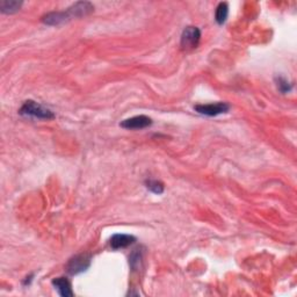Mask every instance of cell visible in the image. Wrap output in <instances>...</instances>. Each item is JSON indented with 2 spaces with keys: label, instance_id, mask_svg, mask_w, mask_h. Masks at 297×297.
I'll return each mask as SVG.
<instances>
[{
  "label": "cell",
  "instance_id": "cell-1",
  "mask_svg": "<svg viewBox=\"0 0 297 297\" xmlns=\"http://www.w3.org/2000/svg\"><path fill=\"white\" fill-rule=\"evenodd\" d=\"M94 10V6L88 1H79L69 7L64 12H51L42 17V22L49 26H58L74 17H81L91 14Z\"/></svg>",
  "mask_w": 297,
  "mask_h": 297
},
{
  "label": "cell",
  "instance_id": "cell-2",
  "mask_svg": "<svg viewBox=\"0 0 297 297\" xmlns=\"http://www.w3.org/2000/svg\"><path fill=\"white\" fill-rule=\"evenodd\" d=\"M19 113L23 116H30L40 120H52L55 117L51 110L43 107L40 103L33 101V100H27L20 108Z\"/></svg>",
  "mask_w": 297,
  "mask_h": 297
},
{
  "label": "cell",
  "instance_id": "cell-3",
  "mask_svg": "<svg viewBox=\"0 0 297 297\" xmlns=\"http://www.w3.org/2000/svg\"><path fill=\"white\" fill-rule=\"evenodd\" d=\"M89 266H91V256L87 253H81L71 258L66 265V272L70 275H77L87 271Z\"/></svg>",
  "mask_w": 297,
  "mask_h": 297
},
{
  "label": "cell",
  "instance_id": "cell-4",
  "mask_svg": "<svg viewBox=\"0 0 297 297\" xmlns=\"http://www.w3.org/2000/svg\"><path fill=\"white\" fill-rule=\"evenodd\" d=\"M201 40V30L198 27H186L181 34V46L185 50L195 49Z\"/></svg>",
  "mask_w": 297,
  "mask_h": 297
},
{
  "label": "cell",
  "instance_id": "cell-5",
  "mask_svg": "<svg viewBox=\"0 0 297 297\" xmlns=\"http://www.w3.org/2000/svg\"><path fill=\"white\" fill-rule=\"evenodd\" d=\"M194 109L199 114L206 116H217L221 114L228 113L230 109V106L227 102H216V103H208V105H198L194 107Z\"/></svg>",
  "mask_w": 297,
  "mask_h": 297
},
{
  "label": "cell",
  "instance_id": "cell-6",
  "mask_svg": "<svg viewBox=\"0 0 297 297\" xmlns=\"http://www.w3.org/2000/svg\"><path fill=\"white\" fill-rule=\"evenodd\" d=\"M152 124V120L146 115H137L130 119H127L120 123L124 129H144Z\"/></svg>",
  "mask_w": 297,
  "mask_h": 297
},
{
  "label": "cell",
  "instance_id": "cell-7",
  "mask_svg": "<svg viewBox=\"0 0 297 297\" xmlns=\"http://www.w3.org/2000/svg\"><path fill=\"white\" fill-rule=\"evenodd\" d=\"M52 286L56 289L57 293L62 297H72L74 294L72 292V286L71 282L66 278H56L52 280Z\"/></svg>",
  "mask_w": 297,
  "mask_h": 297
},
{
  "label": "cell",
  "instance_id": "cell-8",
  "mask_svg": "<svg viewBox=\"0 0 297 297\" xmlns=\"http://www.w3.org/2000/svg\"><path fill=\"white\" fill-rule=\"evenodd\" d=\"M136 242V238L131 235H123V234H116L110 238V246L113 250L119 249H126Z\"/></svg>",
  "mask_w": 297,
  "mask_h": 297
},
{
  "label": "cell",
  "instance_id": "cell-9",
  "mask_svg": "<svg viewBox=\"0 0 297 297\" xmlns=\"http://www.w3.org/2000/svg\"><path fill=\"white\" fill-rule=\"evenodd\" d=\"M22 1H17V0H1L0 1V10L5 14H13L19 12Z\"/></svg>",
  "mask_w": 297,
  "mask_h": 297
},
{
  "label": "cell",
  "instance_id": "cell-10",
  "mask_svg": "<svg viewBox=\"0 0 297 297\" xmlns=\"http://www.w3.org/2000/svg\"><path fill=\"white\" fill-rule=\"evenodd\" d=\"M229 6L227 2H220L215 10V20L218 24H223L228 19Z\"/></svg>",
  "mask_w": 297,
  "mask_h": 297
},
{
  "label": "cell",
  "instance_id": "cell-11",
  "mask_svg": "<svg viewBox=\"0 0 297 297\" xmlns=\"http://www.w3.org/2000/svg\"><path fill=\"white\" fill-rule=\"evenodd\" d=\"M145 186H146V188H148L150 192L155 193V194H158V195L163 194L164 189H165L163 182H160L158 180H146L145 181Z\"/></svg>",
  "mask_w": 297,
  "mask_h": 297
},
{
  "label": "cell",
  "instance_id": "cell-12",
  "mask_svg": "<svg viewBox=\"0 0 297 297\" xmlns=\"http://www.w3.org/2000/svg\"><path fill=\"white\" fill-rule=\"evenodd\" d=\"M277 85H278L279 91L284 93V94L287 92H291L293 89V84H291L287 79H286V78H282V77L277 78Z\"/></svg>",
  "mask_w": 297,
  "mask_h": 297
},
{
  "label": "cell",
  "instance_id": "cell-13",
  "mask_svg": "<svg viewBox=\"0 0 297 297\" xmlns=\"http://www.w3.org/2000/svg\"><path fill=\"white\" fill-rule=\"evenodd\" d=\"M141 255H139V252H135V253H132L131 255V257L129 258V263H130V265H131V267L134 268H136V266H138L139 265V263H141Z\"/></svg>",
  "mask_w": 297,
  "mask_h": 297
}]
</instances>
